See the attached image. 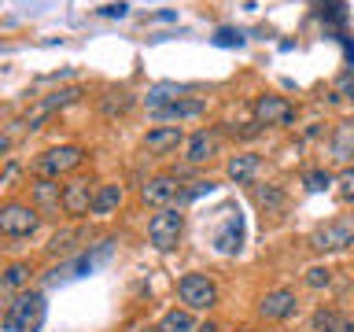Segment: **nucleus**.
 Returning <instances> with one entry per match:
<instances>
[{"mask_svg": "<svg viewBox=\"0 0 354 332\" xmlns=\"http://www.w3.org/2000/svg\"><path fill=\"white\" fill-rule=\"evenodd\" d=\"M118 203H122V185H100L96 188V199H93V214L96 218H107Z\"/></svg>", "mask_w": 354, "mask_h": 332, "instance_id": "aec40b11", "label": "nucleus"}, {"mask_svg": "<svg viewBox=\"0 0 354 332\" xmlns=\"http://www.w3.org/2000/svg\"><path fill=\"white\" fill-rule=\"evenodd\" d=\"M44 292H19L15 299L8 303V314H4V329L8 332H41L44 325Z\"/></svg>", "mask_w": 354, "mask_h": 332, "instance_id": "f257e3e1", "label": "nucleus"}, {"mask_svg": "<svg viewBox=\"0 0 354 332\" xmlns=\"http://www.w3.org/2000/svg\"><path fill=\"white\" fill-rule=\"evenodd\" d=\"M196 115H203V100H174V104L155 111V118H196Z\"/></svg>", "mask_w": 354, "mask_h": 332, "instance_id": "4be33fe9", "label": "nucleus"}, {"mask_svg": "<svg viewBox=\"0 0 354 332\" xmlns=\"http://www.w3.org/2000/svg\"><path fill=\"white\" fill-rule=\"evenodd\" d=\"M77 96H82V89L71 85V89H59V93H52V96L37 100V104H33V111H26V115H22V126H26V129H37L48 115H55V111L66 107V104H74Z\"/></svg>", "mask_w": 354, "mask_h": 332, "instance_id": "9b49d317", "label": "nucleus"}, {"mask_svg": "<svg viewBox=\"0 0 354 332\" xmlns=\"http://www.w3.org/2000/svg\"><path fill=\"white\" fill-rule=\"evenodd\" d=\"M336 96H339V100H351V104H354V66L336 82Z\"/></svg>", "mask_w": 354, "mask_h": 332, "instance_id": "72a5a7b5", "label": "nucleus"}, {"mask_svg": "<svg viewBox=\"0 0 354 332\" xmlns=\"http://www.w3.org/2000/svg\"><path fill=\"white\" fill-rule=\"evenodd\" d=\"M77 240H82V229H63L55 232L52 243H48V255H71L77 248Z\"/></svg>", "mask_w": 354, "mask_h": 332, "instance_id": "a878e982", "label": "nucleus"}, {"mask_svg": "<svg viewBox=\"0 0 354 332\" xmlns=\"http://www.w3.org/2000/svg\"><path fill=\"white\" fill-rule=\"evenodd\" d=\"M254 203H259L266 214H277V210H284L288 196H284L277 185H266V188H254Z\"/></svg>", "mask_w": 354, "mask_h": 332, "instance_id": "b1692460", "label": "nucleus"}, {"mask_svg": "<svg viewBox=\"0 0 354 332\" xmlns=\"http://www.w3.org/2000/svg\"><path fill=\"white\" fill-rule=\"evenodd\" d=\"M129 107H133V93H129V89H107V93L100 96V115H107V118L126 115Z\"/></svg>", "mask_w": 354, "mask_h": 332, "instance_id": "a211bd4d", "label": "nucleus"}, {"mask_svg": "<svg viewBox=\"0 0 354 332\" xmlns=\"http://www.w3.org/2000/svg\"><path fill=\"white\" fill-rule=\"evenodd\" d=\"M15 174H19V166H15V163H8V170H4V188H11V181H15Z\"/></svg>", "mask_w": 354, "mask_h": 332, "instance_id": "c9c22d12", "label": "nucleus"}, {"mask_svg": "<svg viewBox=\"0 0 354 332\" xmlns=\"http://www.w3.org/2000/svg\"><path fill=\"white\" fill-rule=\"evenodd\" d=\"M354 243V214H343V218H332L325 225H317L310 232V248L317 255H332V251H347Z\"/></svg>", "mask_w": 354, "mask_h": 332, "instance_id": "f03ea898", "label": "nucleus"}, {"mask_svg": "<svg viewBox=\"0 0 354 332\" xmlns=\"http://www.w3.org/2000/svg\"><path fill=\"white\" fill-rule=\"evenodd\" d=\"M93 199H96L93 181L88 177H74V181L63 185V214H71V218L93 214Z\"/></svg>", "mask_w": 354, "mask_h": 332, "instance_id": "9d476101", "label": "nucleus"}, {"mask_svg": "<svg viewBox=\"0 0 354 332\" xmlns=\"http://www.w3.org/2000/svg\"><path fill=\"white\" fill-rule=\"evenodd\" d=\"M214 44H221V48H240V44H243V33L232 30V26H221V30L214 33Z\"/></svg>", "mask_w": 354, "mask_h": 332, "instance_id": "2f4dec72", "label": "nucleus"}, {"mask_svg": "<svg viewBox=\"0 0 354 332\" xmlns=\"http://www.w3.org/2000/svg\"><path fill=\"white\" fill-rule=\"evenodd\" d=\"M181 232H185L181 207H162L159 214H151V221H148V243L155 251H174L177 240H181Z\"/></svg>", "mask_w": 354, "mask_h": 332, "instance_id": "7ed1b4c3", "label": "nucleus"}, {"mask_svg": "<svg viewBox=\"0 0 354 332\" xmlns=\"http://www.w3.org/2000/svg\"><path fill=\"white\" fill-rule=\"evenodd\" d=\"M30 266L26 262H11L8 270H4V292H22V288L30 284Z\"/></svg>", "mask_w": 354, "mask_h": 332, "instance_id": "393cba45", "label": "nucleus"}, {"mask_svg": "<svg viewBox=\"0 0 354 332\" xmlns=\"http://www.w3.org/2000/svg\"><path fill=\"white\" fill-rule=\"evenodd\" d=\"M336 199L339 203H354V166H347V170L336 177Z\"/></svg>", "mask_w": 354, "mask_h": 332, "instance_id": "cd10ccee", "label": "nucleus"}, {"mask_svg": "<svg viewBox=\"0 0 354 332\" xmlns=\"http://www.w3.org/2000/svg\"><path fill=\"white\" fill-rule=\"evenodd\" d=\"M314 329L317 332H354V321L351 317H343L336 314V310H314Z\"/></svg>", "mask_w": 354, "mask_h": 332, "instance_id": "6ab92c4d", "label": "nucleus"}, {"mask_svg": "<svg viewBox=\"0 0 354 332\" xmlns=\"http://www.w3.org/2000/svg\"><path fill=\"white\" fill-rule=\"evenodd\" d=\"M85 163V148L77 144H59V148H48L33 159V174L37 177H59V174H71Z\"/></svg>", "mask_w": 354, "mask_h": 332, "instance_id": "20e7f679", "label": "nucleus"}, {"mask_svg": "<svg viewBox=\"0 0 354 332\" xmlns=\"http://www.w3.org/2000/svg\"><path fill=\"white\" fill-rule=\"evenodd\" d=\"M214 151H218V133H207V129H199L196 137H188V144H185V159L192 166L207 163Z\"/></svg>", "mask_w": 354, "mask_h": 332, "instance_id": "dca6fc26", "label": "nucleus"}, {"mask_svg": "<svg viewBox=\"0 0 354 332\" xmlns=\"http://www.w3.org/2000/svg\"><path fill=\"white\" fill-rule=\"evenodd\" d=\"M236 332H254V329H236Z\"/></svg>", "mask_w": 354, "mask_h": 332, "instance_id": "58836bf2", "label": "nucleus"}, {"mask_svg": "<svg viewBox=\"0 0 354 332\" xmlns=\"http://www.w3.org/2000/svg\"><path fill=\"white\" fill-rule=\"evenodd\" d=\"M196 332H218L214 321H203V325H196Z\"/></svg>", "mask_w": 354, "mask_h": 332, "instance_id": "e433bc0d", "label": "nucleus"}, {"mask_svg": "<svg viewBox=\"0 0 354 332\" xmlns=\"http://www.w3.org/2000/svg\"><path fill=\"white\" fill-rule=\"evenodd\" d=\"M177 295H181L185 310H210L218 303V288L207 273H185L177 281Z\"/></svg>", "mask_w": 354, "mask_h": 332, "instance_id": "39448f33", "label": "nucleus"}, {"mask_svg": "<svg viewBox=\"0 0 354 332\" xmlns=\"http://www.w3.org/2000/svg\"><path fill=\"white\" fill-rule=\"evenodd\" d=\"M159 329L162 332H196V321H192V310H166V314H162V321H159Z\"/></svg>", "mask_w": 354, "mask_h": 332, "instance_id": "5701e85b", "label": "nucleus"}, {"mask_svg": "<svg viewBox=\"0 0 354 332\" xmlns=\"http://www.w3.org/2000/svg\"><path fill=\"white\" fill-rule=\"evenodd\" d=\"M41 225V210L33 203H4L0 210V232L4 237H30Z\"/></svg>", "mask_w": 354, "mask_h": 332, "instance_id": "423d86ee", "label": "nucleus"}, {"mask_svg": "<svg viewBox=\"0 0 354 332\" xmlns=\"http://www.w3.org/2000/svg\"><path fill=\"white\" fill-rule=\"evenodd\" d=\"M115 251V240H104V243H96L93 251H85V255H77L74 262H66L63 270H52L48 273V284H63V281H74V277H85V273H93L100 262L107 259V255Z\"/></svg>", "mask_w": 354, "mask_h": 332, "instance_id": "0eeeda50", "label": "nucleus"}, {"mask_svg": "<svg viewBox=\"0 0 354 332\" xmlns=\"http://www.w3.org/2000/svg\"><path fill=\"white\" fill-rule=\"evenodd\" d=\"M303 281H306L310 288H328V281H332V270H328V266H310Z\"/></svg>", "mask_w": 354, "mask_h": 332, "instance_id": "7c9ffc66", "label": "nucleus"}, {"mask_svg": "<svg viewBox=\"0 0 354 332\" xmlns=\"http://www.w3.org/2000/svg\"><path fill=\"white\" fill-rule=\"evenodd\" d=\"M295 292L292 288H277V292H266L262 299H259V314L266 317V321H288L295 314Z\"/></svg>", "mask_w": 354, "mask_h": 332, "instance_id": "ddd939ff", "label": "nucleus"}, {"mask_svg": "<svg viewBox=\"0 0 354 332\" xmlns=\"http://www.w3.org/2000/svg\"><path fill=\"white\" fill-rule=\"evenodd\" d=\"M259 166L262 159L254 151H240V155H232V159L225 163V174H229V181H236V185H248L254 174H259Z\"/></svg>", "mask_w": 354, "mask_h": 332, "instance_id": "f3484780", "label": "nucleus"}, {"mask_svg": "<svg viewBox=\"0 0 354 332\" xmlns=\"http://www.w3.org/2000/svg\"><path fill=\"white\" fill-rule=\"evenodd\" d=\"M221 214H225V218H221V225L214 232V248L221 255H236L240 240H243V218H240V210H232V207H225Z\"/></svg>", "mask_w": 354, "mask_h": 332, "instance_id": "f8f14e48", "label": "nucleus"}, {"mask_svg": "<svg viewBox=\"0 0 354 332\" xmlns=\"http://www.w3.org/2000/svg\"><path fill=\"white\" fill-rule=\"evenodd\" d=\"M351 148H354V122H343V126L336 129L332 151H336V159H351Z\"/></svg>", "mask_w": 354, "mask_h": 332, "instance_id": "bb28decb", "label": "nucleus"}, {"mask_svg": "<svg viewBox=\"0 0 354 332\" xmlns=\"http://www.w3.org/2000/svg\"><path fill=\"white\" fill-rule=\"evenodd\" d=\"M207 192H214V185H210V181H188L185 192H181V203H192V199L207 196Z\"/></svg>", "mask_w": 354, "mask_h": 332, "instance_id": "473e14b6", "label": "nucleus"}, {"mask_svg": "<svg viewBox=\"0 0 354 332\" xmlns=\"http://www.w3.org/2000/svg\"><path fill=\"white\" fill-rule=\"evenodd\" d=\"M140 332H162V329H159V325H155V329H140Z\"/></svg>", "mask_w": 354, "mask_h": 332, "instance_id": "4c0bfd02", "label": "nucleus"}, {"mask_svg": "<svg viewBox=\"0 0 354 332\" xmlns=\"http://www.w3.org/2000/svg\"><path fill=\"white\" fill-rule=\"evenodd\" d=\"M321 19H332V22H347V8H343V0H314Z\"/></svg>", "mask_w": 354, "mask_h": 332, "instance_id": "c85d7f7f", "label": "nucleus"}, {"mask_svg": "<svg viewBox=\"0 0 354 332\" xmlns=\"http://www.w3.org/2000/svg\"><path fill=\"white\" fill-rule=\"evenodd\" d=\"M126 4H107V8H100V15H107V19H122V15H126Z\"/></svg>", "mask_w": 354, "mask_h": 332, "instance_id": "f704fd0d", "label": "nucleus"}, {"mask_svg": "<svg viewBox=\"0 0 354 332\" xmlns=\"http://www.w3.org/2000/svg\"><path fill=\"white\" fill-rule=\"evenodd\" d=\"M33 207L37 210H63V188L55 177H37L33 181Z\"/></svg>", "mask_w": 354, "mask_h": 332, "instance_id": "2eb2a0df", "label": "nucleus"}, {"mask_svg": "<svg viewBox=\"0 0 354 332\" xmlns=\"http://www.w3.org/2000/svg\"><path fill=\"white\" fill-rule=\"evenodd\" d=\"M303 181H306L310 192H325L328 185H336V177H332L328 170H306V174H303Z\"/></svg>", "mask_w": 354, "mask_h": 332, "instance_id": "c756f323", "label": "nucleus"}, {"mask_svg": "<svg viewBox=\"0 0 354 332\" xmlns=\"http://www.w3.org/2000/svg\"><path fill=\"white\" fill-rule=\"evenodd\" d=\"M181 192H185V185L177 181V177L170 174H162V177H151V181H144L140 188V199L148 207H174V203H181Z\"/></svg>", "mask_w": 354, "mask_h": 332, "instance_id": "1a4fd4ad", "label": "nucleus"}, {"mask_svg": "<svg viewBox=\"0 0 354 332\" xmlns=\"http://www.w3.org/2000/svg\"><path fill=\"white\" fill-rule=\"evenodd\" d=\"M181 144H185V133L177 126H159V129H151L148 137H144V151L148 155H166V151H177Z\"/></svg>", "mask_w": 354, "mask_h": 332, "instance_id": "4468645a", "label": "nucleus"}, {"mask_svg": "<svg viewBox=\"0 0 354 332\" xmlns=\"http://www.w3.org/2000/svg\"><path fill=\"white\" fill-rule=\"evenodd\" d=\"M181 96H185V85H177V82H159V85H151V93H148V107L159 111V107L174 104V100H181Z\"/></svg>", "mask_w": 354, "mask_h": 332, "instance_id": "412c9836", "label": "nucleus"}, {"mask_svg": "<svg viewBox=\"0 0 354 332\" xmlns=\"http://www.w3.org/2000/svg\"><path fill=\"white\" fill-rule=\"evenodd\" d=\"M254 122H259V126H292L295 122V104L284 100V96L266 93V96L254 100Z\"/></svg>", "mask_w": 354, "mask_h": 332, "instance_id": "6e6552de", "label": "nucleus"}]
</instances>
